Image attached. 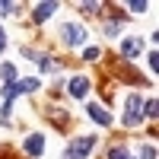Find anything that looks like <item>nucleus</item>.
<instances>
[{
  "instance_id": "a211bd4d",
  "label": "nucleus",
  "mask_w": 159,
  "mask_h": 159,
  "mask_svg": "<svg viewBox=\"0 0 159 159\" xmlns=\"http://www.w3.org/2000/svg\"><path fill=\"white\" fill-rule=\"evenodd\" d=\"M83 57H86V61H99V57H102V48H86Z\"/></svg>"
},
{
  "instance_id": "20e7f679",
  "label": "nucleus",
  "mask_w": 159,
  "mask_h": 159,
  "mask_svg": "<svg viewBox=\"0 0 159 159\" xmlns=\"http://www.w3.org/2000/svg\"><path fill=\"white\" fill-rule=\"evenodd\" d=\"M22 150H25V156L38 159V156L45 153V137H42V134H29V137H25V143H22Z\"/></svg>"
},
{
  "instance_id": "9d476101",
  "label": "nucleus",
  "mask_w": 159,
  "mask_h": 159,
  "mask_svg": "<svg viewBox=\"0 0 159 159\" xmlns=\"http://www.w3.org/2000/svg\"><path fill=\"white\" fill-rule=\"evenodd\" d=\"M16 86H19V96H29V92H35L42 83H38L35 76H25V80H16Z\"/></svg>"
},
{
  "instance_id": "6ab92c4d",
  "label": "nucleus",
  "mask_w": 159,
  "mask_h": 159,
  "mask_svg": "<svg viewBox=\"0 0 159 159\" xmlns=\"http://www.w3.org/2000/svg\"><path fill=\"white\" fill-rule=\"evenodd\" d=\"M140 156L143 159H156V150L150 147V143H140Z\"/></svg>"
},
{
  "instance_id": "ddd939ff",
  "label": "nucleus",
  "mask_w": 159,
  "mask_h": 159,
  "mask_svg": "<svg viewBox=\"0 0 159 159\" xmlns=\"http://www.w3.org/2000/svg\"><path fill=\"white\" fill-rule=\"evenodd\" d=\"M0 92H3V99H7V102H13V99L19 96V86H16V80H13V83H3V89H0Z\"/></svg>"
},
{
  "instance_id": "39448f33",
  "label": "nucleus",
  "mask_w": 159,
  "mask_h": 159,
  "mask_svg": "<svg viewBox=\"0 0 159 159\" xmlns=\"http://www.w3.org/2000/svg\"><path fill=\"white\" fill-rule=\"evenodd\" d=\"M64 92H70L73 99H86V92H89V80L86 76H73L67 86H64Z\"/></svg>"
},
{
  "instance_id": "4468645a",
  "label": "nucleus",
  "mask_w": 159,
  "mask_h": 159,
  "mask_svg": "<svg viewBox=\"0 0 159 159\" xmlns=\"http://www.w3.org/2000/svg\"><path fill=\"white\" fill-rule=\"evenodd\" d=\"M156 108H159V102H156V99H147V102H143V118H150V121H153V118H156Z\"/></svg>"
},
{
  "instance_id": "aec40b11",
  "label": "nucleus",
  "mask_w": 159,
  "mask_h": 159,
  "mask_svg": "<svg viewBox=\"0 0 159 159\" xmlns=\"http://www.w3.org/2000/svg\"><path fill=\"white\" fill-rule=\"evenodd\" d=\"M127 10H134V13H143V10H147V3H143V0H134V3H127Z\"/></svg>"
},
{
  "instance_id": "dca6fc26",
  "label": "nucleus",
  "mask_w": 159,
  "mask_h": 159,
  "mask_svg": "<svg viewBox=\"0 0 159 159\" xmlns=\"http://www.w3.org/2000/svg\"><path fill=\"white\" fill-rule=\"evenodd\" d=\"M80 10L86 16H102V3H80Z\"/></svg>"
},
{
  "instance_id": "f257e3e1",
  "label": "nucleus",
  "mask_w": 159,
  "mask_h": 159,
  "mask_svg": "<svg viewBox=\"0 0 159 159\" xmlns=\"http://www.w3.org/2000/svg\"><path fill=\"white\" fill-rule=\"evenodd\" d=\"M96 143H99V137H76V140H70V147L61 153V159H86L96 150Z\"/></svg>"
},
{
  "instance_id": "0eeeda50",
  "label": "nucleus",
  "mask_w": 159,
  "mask_h": 159,
  "mask_svg": "<svg viewBox=\"0 0 159 159\" xmlns=\"http://www.w3.org/2000/svg\"><path fill=\"white\" fill-rule=\"evenodd\" d=\"M86 115H89L96 124H102V127H108V124H111V115L105 111L102 105H96V102H89V105H86Z\"/></svg>"
},
{
  "instance_id": "2eb2a0df",
  "label": "nucleus",
  "mask_w": 159,
  "mask_h": 159,
  "mask_svg": "<svg viewBox=\"0 0 159 159\" xmlns=\"http://www.w3.org/2000/svg\"><path fill=\"white\" fill-rule=\"evenodd\" d=\"M0 76H3L7 83H13V80H16V64H3V67H0Z\"/></svg>"
},
{
  "instance_id": "7ed1b4c3",
  "label": "nucleus",
  "mask_w": 159,
  "mask_h": 159,
  "mask_svg": "<svg viewBox=\"0 0 159 159\" xmlns=\"http://www.w3.org/2000/svg\"><path fill=\"white\" fill-rule=\"evenodd\" d=\"M61 42L67 45V48H80V45L86 42V29L80 22H64L61 25Z\"/></svg>"
},
{
  "instance_id": "f8f14e48",
  "label": "nucleus",
  "mask_w": 159,
  "mask_h": 159,
  "mask_svg": "<svg viewBox=\"0 0 159 159\" xmlns=\"http://www.w3.org/2000/svg\"><path fill=\"white\" fill-rule=\"evenodd\" d=\"M48 115H51V121H54V124H57V127H67V118H70V115H67V111H61V108H51V111H48Z\"/></svg>"
},
{
  "instance_id": "412c9836",
  "label": "nucleus",
  "mask_w": 159,
  "mask_h": 159,
  "mask_svg": "<svg viewBox=\"0 0 159 159\" xmlns=\"http://www.w3.org/2000/svg\"><path fill=\"white\" fill-rule=\"evenodd\" d=\"M156 61H159V54H156V51H150V70H153V73L159 70V64H156Z\"/></svg>"
},
{
  "instance_id": "1a4fd4ad",
  "label": "nucleus",
  "mask_w": 159,
  "mask_h": 159,
  "mask_svg": "<svg viewBox=\"0 0 159 159\" xmlns=\"http://www.w3.org/2000/svg\"><path fill=\"white\" fill-rule=\"evenodd\" d=\"M54 10H57V3H38L35 13H32V19H35V22H45V19L54 16Z\"/></svg>"
},
{
  "instance_id": "f03ea898",
  "label": "nucleus",
  "mask_w": 159,
  "mask_h": 159,
  "mask_svg": "<svg viewBox=\"0 0 159 159\" xmlns=\"http://www.w3.org/2000/svg\"><path fill=\"white\" fill-rule=\"evenodd\" d=\"M121 121H124L127 127H137V124L143 121V99L137 96V92H134V96H127V102H124V118H121Z\"/></svg>"
},
{
  "instance_id": "4be33fe9",
  "label": "nucleus",
  "mask_w": 159,
  "mask_h": 159,
  "mask_svg": "<svg viewBox=\"0 0 159 159\" xmlns=\"http://www.w3.org/2000/svg\"><path fill=\"white\" fill-rule=\"evenodd\" d=\"M7 48V35H3V29H0V51Z\"/></svg>"
},
{
  "instance_id": "9b49d317",
  "label": "nucleus",
  "mask_w": 159,
  "mask_h": 159,
  "mask_svg": "<svg viewBox=\"0 0 159 159\" xmlns=\"http://www.w3.org/2000/svg\"><path fill=\"white\" fill-rule=\"evenodd\" d=\"M22 7L19 3H7V0H0V16H19Z\"/></svg>"
},
{
  "instance_id": "423d86ee",
  "label": "nucleus",
  "mask_w": 159,
  "mask_h": 159,
  "mask_svg": "<svg viewBox=\"0 0 159 159\" xmlns=\"http://www.w3.org/2000/svg\"><path fill=\"white\" fill-rule=\"evenodd\" d=\"M143 51V38H137V35H130V38H121V54L130 61V57H137Z\"/></svg>"
},
{
  "instance_id": "6e6552de",
  "label": "nucleus",
  "mask_w": 159,
  "mask_h": 159,
  "mask_svg": "<svg viewBox=\"0 0 159 159\" xmlns=\"http://www.w3.org/2000/svg\"><path fill=\"white\" fill-rule=\"evenodd\" d=\"M35 61H38V70H42V73H57L61 70V61L51 57V54H38Z\"/></svg>"
},
{
  "instance_id": "f3484780",
  "label": "nucleus",
  "mask_w": 159,
  "mask_h": 159,
  "mask_svg": "<svg viewBox=\"0 0 159 159\" xmlns=\"http://www.w3.org/2000/svg\"><path fill=\"white\" fill-rule=\"evenodd\" d=\"M108 159H134V156H130L124 147H111V150H108Z\"/></svg>"
}]
</instances>
